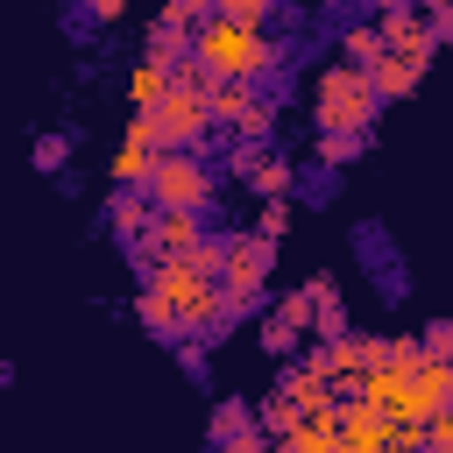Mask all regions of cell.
Listing matches in <instances>:
<instances>
[{"mask_svg":"<svg viewBox=\"0 0 453 453\" xmlns=\"http://www.w3.org/2000/svg\"><path fill=\"white\" fill-rule=\"evenodd\" d=\"M219 269H226V241H205L191 262H163V269H149V290H142V304H134L142 326L163 333V340H177V347H184V333H212L219 311H226Z\"/></svg>","mask_w":453,"mask_h":453,"instance_id":"6da1fadb","label":"cell"},{"mask_svg":"<svg viewBox=\"0 0 453 453\" xmlns=\"http://www.w3.org/2000/svg\"><path fill=\"white\" fill-rule=\"evenodd\" d=\"M191 64H205L212 85H255V78H269V71L290 64V57H283V42H269L262 28L212 14V21L198 28V42H191Z\"/></svg>","mask_w":453,"mask_h":453,"instance_id":"7a4b0ae2","label":"cell"},{"mask_svg":"<svg viewBox=\"0 0 453 453\" xmlns=\"http://www.w3.org/2000/svg\"><path fill=\"white\" fill-rule=\"evenodd\" d=\"M375 113H382V92H375L368 71H354V64H326V71H319V85H311V120H319V134H368Z\"/></svg>","mask_w":453,"mask_h":453,"instance_id":"3957f363","label":"cell"},{"mask_svg":"<svg viewBox=\"0 0 453 453\" xmlns=\"http://www.w3.org/2000/svg\"><path fill=\"white\" fill-rule=\"evenodd\" d=\"M134 120L156 134L163 156H170V149H191V142L212 127V78H205V64H184L177 85H170V99H163L156 113H134Z\"/></svg>","mask_w":453,"mask_h":453,"instance_id":"277c9868","label":"cell"},{"mask_svg":"<svg viewBox=\"0 0 453 453\" xmlns=\"http://www.w3.org/2000/svg\"><path fill=\"white\" fill-rule=\"evenodd\" d=\"M269 262H276V248H269L262 234H226V269H219V290H226V311H219V326H234V319H248V311L262 304V283H269Z\"/></svg>","mask_w":453,"mask_h":453,"instance_id":"5b68a950","label":"cell"},{"mask_svg":"<svg viewBox=\"0 0 453 453\" xmlns=\"http://www.w3.org/2000/svg\"><path fill=\"white\" fill-rule=\"evenodd\" d=\"M149 198H156V212H205L212 170H205L191 149H170V156L156 163V177H149Z\"/></svg>","mask_w":453,"mask_h":453,"instance_id":"8992f818","label":"cell"},{"mask_svg":"<svg viewBox=\"0 0 453 453\" xmlns=\"http://www.w3.org/2000/svg\"><path fill=\"white\" fill-rule=\"evenodd\" d=\"M311 326H319V297H311V283H297L283 304H269V311H262V354L290 361V354L311 340Z\"/></svg>","mask_w":453,"mask_h":453,"instance_id":"52a82bcc","label":"cell"},{"mask_svg":"<svg viewBox=\"0 0 453 453\" xmlns=\"http://www.w3.org/2000/svg\"><path fill=\"white\" fill-rule=\"evenodd\" d=\"M212 127H226L234 142H262L276 127V106L255 99V85H212Z\"/></svg>","mask_w":453,"mask_h":453,"instance_id":"ba28073f","label":"cell"},{"mask_svg":"<svg viewBox=\"0 0 453 453\" xmlns=\"http://www.w3.org/2000/svg\"><path fill=\"white\" fill-rule=\"evenodd\" d=\"M205 241H212V234H205L198 212H156V226L142 234V262H149V269H163V262H191Z\"/></svg>","mask_w":453,"mask_h":453,"instance_id":"9c48e42d","label":"cell"},{"mask_svg":"<svg viewBox=\"0 0 453 453\" xmlns=\"http://www.w3.org/2000/svg\"><path fill=\"white\" fill-rule=\"evenodd\" d=\"M432 57H439V42H432V35H418V42H389V57H382L368 78H375V92H382V99H411V92L425 85Z\"/></svg>","mask_w":453,"mask_h":453,"instance_id":"30bf717a","label":"cell"},{"mask_svg":"<svg viewBox=\"0 0 453 453\" xmlns=\"http://www.w3.org/2000/svg\"><path fill=\"white\" fill-rule=\"evenodd\" d=\"M156 163H163L156 134H149L142 120H127V134H120V149H113V191H149Z\"/></svg>","mask_w":453,"mask_h":453,"instance_id":"8fae6325","label":"cell"},{"mask_svg":"<svg viewBox=\"0 0 453 453\" xmlns=\"http://www.w3.org/2000/svg\"><path fill=\"white\" fill-rule=\"evenodd\" d=\"M276 389H283V396L297 403V418H304V425H311V418H333V411L347 403V396H340V389H333V382H326V375H319L311 361H290V368L276 375Z\"/></svg>","mask_w":453,"mask_h":453,"instance_id":"7c38bea8","label":"cell"},{"mask_svg":"<svg viewBox=\"0 0 453 453\" xmlns=\"http://www.w3.org/2000/svg\"><path fill=\"white\" fill-rule=\"evenodd\" d=\"M340 446H347V453H389V446H396V425H389L368 396H347V403H340Z\"/></svg>","mask_w":453,"mask_h":453,"instance_id":"4fadbf2b","label":"cell"},{"mask_svg":"<svg viewBox=\"0 0 453 453\" xmlns=\"http://www.w3.org/2000/svg\"><path fill=\"white\" fill-rule=\"evenodd\" d=\"M234 170H241L262 198H290V184H297L290 156H269V149H255V142H241V149H234Z\"/></svg>","mask_w":453,"mask_h":453,"instance_id":"5bb4252c","label":"cell"},{"mask_svg":"<svg viewBox=\"0 0 453 453\" xmlns=\"http://www.w3.org/2000/svg\"><path fill=\"white\" fill-rule=\"evenodd\" d=\"M106 226L142 248V234L156 226V198H149V191H113V198H106Z\"/></svg>","mask_w":453,"mask_h":453,"instance_id":"9a60e30c","label":"cell"},{"mask_svg":"<svg viewBox=\"0 0 453 453\" xmlns=\"http://www.w3.org/2000/svg\"><path fill=\"white\" fill-rule=\"evenodd\" d=\"M170 85H177V71H163L156 57H134V71H127V99H134V113H156V106L170 99Z\"/></svg>","mask_w":453,"mask_h":453,"instance_id":"2e32d148","label":"cell"},{"mask_svg":"<svg viewBox=\"0 0 453 453\" xmlns=\"http://www.w3.org/2000/svg\"><path fill=\"white\" fill-rule=\"evenodd\" d=\"M276 453H347V446H340V411H333V418L297 425L290 439H276Z\"/></svg>","mask_w":453,"mask_h":453,"instance_id":"e0dca14e","label":"cell"},{"mask_svg":"<svg viewBox=\"0 0 453 453\" xmlns=\"http://www.w3.org/2000/svg\"><path fill=\"white\" fill-rule=\"evenodd\" d=\"M311 297H319V347H340L347 340V311H340V297H333V276H311Z\"/></svg>","mask_w":453,"mask_h":453,"instance_id":"ac0fdd59","label":"cell"},{"mask_svg":"<svg viewBox=\"0 0 453 453\" xmlns=\"http://www.w3.org/2000/svg\"><path fill=\"white\" fill-rule=\"evenodd\" d=\"M234 439H255V411L248 403H212V446H234Z\"/></svg>","mask_w":453,"mask_h":453,"instance_id":"d6986e66","label":"cell"},{"mask_svg":"<svg viewBox=\"0 0 453 453\" xmlns=\"http://www.w3.org/2000/svg\"><path fill=\"white\" fill-rule=\"evenodd\" d=\"M290 226H297V205H290V198H262V212H255V234H262V241L276 248V241H283Z\"/></svg>","mask_w":453,"mask_h":453,"instance_id":"ffe728a7","label":"cell"},{"mask_svg":"<svg viewBox=\"0 0 453 453\" xmlns=\"http://www.w3.org/2000/svg\"><path fill=\"white\" fill-rule=\"evenodd\" d=\"M368 149V134H319V170H347Z\"/></svg>","mask_w":453,"mask_h":453,"instance_id":"44dd1931","label":"cell"},{"mask_svg":"<svg viewBox=\"0 0 453 453\" xmlns=\"http://www.w3.org/2000/svg\"><path fill=\"white\" fill-rule=\"evenodd\" d=\"M64 163H71V134H35V170H50V177H57Z\"/></svg>","mask_w":453,"mask_h":453,"instance_id":"7402d4cb","label":"cell"},{"mask_svg":"<svg viewBox=\"0 0 453 453\" xmlns=\"http://www.w3.org/2000/svg\"><path fill=\"white\" fill-rule=\"evenodd\" d=\"M219 14H226V21H248V28H262V21H269V0H226Z\"/></svg>","mask_w":453,"mask_h":453,"instance_id":"603a6c76","label":"cell"},{"mask_svg":"<svg viewBox=\"0 0 453 453\" xmlns=\"http://www.w3.org/2000/svg\"><path fill=\"white\" fill-rule=\"evenodd\" d=\"M425 354H439V361H453V319H439V326L425 333Z\"/></svg>","mask_w":453,"mask_h":453,"instance_id":"cb8c5ba5","label":"cell"},{"mask_svg":"<svg viewBox=\"0 0 453 453\" xmlns=\"http://www.w3.org/2000/svg\"><path fill=\"white\" fill-rule=\"evenodd\" d=\"M425 21H432V42H453V0H439Z\"/></svg>","mask_w":453,"mask_h":453,"instance_id":"d4e9b609","label":"cell"},{"mask_svg":"<svg viewBox=\"0 0 453 453\" xmlns=\"http://www.w3.org/2000/svg\"><path fill=\"white\" fill-rule=\"evenodd\" d=\"M212 453H269V446H262V432H255V439H234V446H212Z\"/></svg>","mask_w":453,"mask_h":453,"instance_id":"484cf974","label":"cell"}]
</instances>
